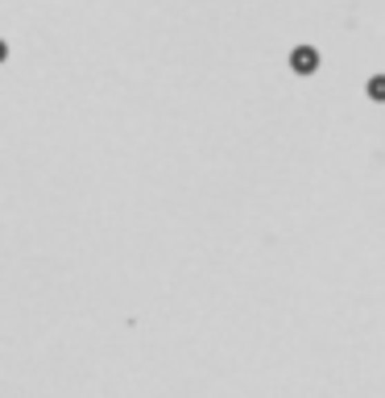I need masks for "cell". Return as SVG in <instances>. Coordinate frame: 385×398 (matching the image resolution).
I'll use <instances>...</instances> for the list:
<instances>
[{
	"label": "cell",
	"mask_w": 385,
	"mask_h": 398,
	"mask_svg": "<svg viewBox=\"0 0 385 398\" xmlns=\"http://www.w3.org/2000/svg\"><path fill=\"white\" fill-rule=\"evenodd\" d=\"M290 66H294L299 75H311V71L319 66V54H315V50H307V46H299V50L290 54Z\"/></svg>",
	"instance_id": "6da1fadb"
},
{
	"label": "cell",
	"mask_w": 385,
	"mask_h": 398,
	"mask_svg": "<svg viewBox=\"0 0 385 398\" xmlns=\"http://www.w3.org/2000/svg\"><path fill=\"white\" fill-rule=\"evenodd\" d=\"M369 100H377V104H385V75H377V79H369Z\"/></svg>",
	"instance_id": "7a4b0ae2"
},
{
	"label": "cell",
	"mask_w": 385,
	"mask_h": 398,
	"mask_svg": "<svg viewBox=\"0 0 385 398\" xmlns=\"http://www.w3.org/2000/svg\"><path fill=\"white\" fill-rule=\"evenodd\" d=\"M4 54H8V50H4V42H0V58H4Z\"/></svg>",
	"instance_id": "3957f363"
}]
</instances>
